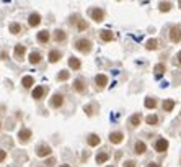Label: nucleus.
<instances>
[{"label": "nucleus", "instance_id": "nucleus-1", "mask_svg": "<svg viewBox=\"0 0 181 167\" xmlns=\"http://www.w3.org/2000/svg\"><path fill=\"white\" fill-rule=\"evenodd\" d=\"M75 49H77V51H80L82 54H88L90 51L93 49V44H91V41H90V39L82 38V39H77V43H75Z\"/></svg>", "mask_w": 181, "mask_h": 167}, {"label": "nucleus", "instance_id": "nucleus-2", "mask_svg": "<svg viewBox=\"0 0 181 167\" xmlns=\"http://www.w3.org/2000/svg\"><path fill=\"white\" fill-rule=\"evenodd\" d=\"M31 136H33L31 129H28V128H23V129H20V131H18V141H20L21 144H26L28 141L31 139Z\"/></svg>", "mask_w": 181, "mask_h": 167}, {"label": "nucleus", "instance_id": "nucleus-3", "mask_svg": "<svg viewBox=\"0 0 181 167\" xmlns=\"http://www.w3.org/2000/svg\"><path fill=\"white\" fill-rule=\"evenodd\" d=\"M90 17L96 21V23H100V21L105 20V10L103 8H98V7H95V8L90 10Z\"/></svg>", "mask_w": 181, "mask_h": 167}, {"label": "nucleus", "instance_id": "nucleus-4", "mask_svg": "<svg viewBox=\"0 0 181 167\" xmlns=\"http://www.w3.org/2000/svg\"><path fill=\"white\" fill-rule=\"evenodd\" d=\"M170 39H171V43H179L181 41V28L178 25L171 26V30H170Z\"/></svg>", "mask_w": 181, "mask_h": 167}, {"label": "nucleus", "instance_id": "nucleus-5", "mask_svg": "<svg viewBox=\"0 0 181 167\" xmlns=\"http://www.w3.org/2000/svg\"><path fill=\"white\" fill-rule=\"evenodd\" d=\"M51 107L52 108H61L62 107V103H64V95L62 93H54L52 97H51Z\"/></svg>", "mask_w": 181, "mask_h": 167}, {"label": "nucleus", "instance_id": "nucleus-6", "mask_svg": "<svg viewBox=\"0 0 181 167\" xmlns=\"http://www.w3.org/2000/svg\"><path fill=\"white\" fill-rule=\"evenodd\" d=\"M25 54H26V48L23 44H17L15 46V59L21 62L25 59Z\"/></svg>", "mask_w": 181, "mask_h": 167}, {"label": "nucleus", "instance_id": "nucleus-7", "mask_svg": "<svg viewBox=\"0 0 181 167\" xmlns=\"http://www.w3.org/2000/svg\"><path fill=\"white\" fill-rule=\"evenodd\" d=\"M74 90L78 92V93H83L86 90V84H85L83 79H80V77L75 79V81H74Z\"/></svg>", "mask_w": 181, "mask_h": 167}, {"label": "nucleus", "instance_id": "nucleus-8", "mask_svg": "<svg viewBox=\"0 0 181 167\" xmlns=\"http://www.w3.org/2000/svg\"><path fill=\"white\" fill-rule=\"evenodd\" d=\"M166 149H168V141H166L165 138H160V139L155 143V151L157 152H165Z\"/></svg>", "mask_w": 181, "mask_h": 167}, {"label": "nucleus", "instance_id": "nucleus-9", "mask_svg": "<svg viewBox=\"0 0 181 167\" xmlns=\"http://www.w3.org/2000/svg\"><path fill=\"white\" fill-rule=\"evenodd\" d=\"M44 93H46V87H42V85H39V87H34V90H33V98L34 100H41L42 97H44Z\"/></svg>", "mask_w": 181, "mask_h": 167}, {"label": "nucleus", "instance_id": "nucleus-10", "mask_svg": "<svg viewBox=\"0 0 181 167\" xmlns=\"http://www.w3.org/2000/svg\"><path fill=\"white\" fill-rule=\"evenodd\" d=\"M95 84H96L98 89H105L106 84H108V77H106L105 74H98V76L95 77Z\"/></svg>", "mask_w": 181, "mask_h": 167}, {"label": "nucleus", "instance_id": "nucleus-11", "mask_svg": "<svg viewBox=\"0 0 181 167\" xmlns=\"http://www.w3.org/2000/svg\"><path fill=\"white\" fill-rule=\"evenodd\" d=\"M51 152H52V149H51L47 144H41V146L38 148V151H36V154H38L39 157H46V156H49Z\"/></svg>", "mask_w": 181, "mask_h": 167}, {"label": "nucleus", "instance_id": "nucleus-12", "mask_svg": "<svg viewBox=\"0 0 181 167\" xmlns=\"http://www.w3.org/2000/svg\"><path fill=\"white\" fill-rule=\"evenodd\" d=\"M122 139H124V134H122L121 131H114V133L110 134V141L113 144H119V143H122Z\"/></svg>", "mask_w": 181, "mask_h": 167}, {"label": "nucleus", "instance_id": "nucleus-13", "mask_svg": "<svg viewBox=\"0 0 181 167\" xmlns=\"http://www.w3.org/2000/svg\"><path fill=\"white\" fill-rule=\"evenodd\" d=\"M28 23H30V26H31V28L38 26V25L41 23V15H39V13H31L30 18H28Z\"/></svg>", "mask_w": 181, "mask_h": 167}, {"label": "nucleus", "instance_id": "nucleus-14", "mask_svg": "<svg viewBox=\"0 0 181 167\" xmlns=\"http://www.w3.org/2000/svg\"><path fill=\"white\" fill-rule=\"evenodd\" d=\"M61 57H62V54H61V51H57V49H52V51H51V53H49V62H57V61H59L61 59Z\"/></svg>", "mask_w": 181, "mask_h": 167}, {"label": "nucleus", "instance_id": "nucleus-15", "mask_svg": "<svg viewBox=\"0 0 181 167\" xmlns=\"http://www.w3.org/2000/svg\"><path fill=\"white\" fill-rule=\"evenodd\" d=\"M42 61V56L41 53H38V51H33V53L30 54V62L31 64H39Z\"/></svg>", "mask_w": 181, "mask_h": 167}, {"label": "nucleus", "instance_id": "nucleus-16", "mask_svg": "<svg viewBox=\"0 0 181 167\" xmlns=\"http://www.w3.org/2000/svg\"><path fill=\"white\" fill-rule=\"evenodd\" d=\"M69 66H70L72 69H74V70H78V69H80V66H82V62L78 61L77 57L72 56V57H69Z\"/></svg>", "mask_w": 181, "mask_h": 167}, {"label": "nucleus", "instance_id": "nucleus-17", "mask_svg": "<svg viewBox=\"0 0 181 167\" xmlns=\"http://www.w3.org/2000/svg\"><path fill=\"white\" fill-rule=\"evenodd\" d=\"M100 38L103 39V41H113L114 39V36H113V31H110V30H103L100 33Z\"/></svg>", "mask_w": 181, "mask_h": 167}, {"label": "nucleus", "instance_id": "nucleus-18", "mask_svg": "<svg viewBox=\"0 0 181 167\" xmlns=\"http://www.w3.org/2000/svg\"><path fill=\"white\" fill-rule=\"evenodd\" d=\"M49 38H51V34H49L47 30H42V31L38 33V41H39V43H47Z\"/></svg>", "mask_w": 181, "mask_h": 167}, {"label": "nucleus", "instance_id": "nucleus-19", "mask_svg": "<svg viewBox=\"0 0 181 167\" xmlns=\"http://www.w3.org/2000/svg\"><path fill=\"white\" fill-rule=\"evenodd\" d=\"M21 84H23L25 89H31V85L34 84V79L31 76H25L23 79H21Z\"/></svg>", "mask_w": 181, "mask_h": 167}, {"label": "nucleus", "instance_id": "nucleus-20", "mask_svg": "<svg viewBox=\"0 0 181 167\" xmlns=\"http://www.w3.org/2000/svg\"><path fill=\"white\" fill-rule=\"evenodd\" d=\"M140 120H142L140 113H134L132 117L129 118V123H131V126H139L140 125Z\"/></svg>", "mask_w": 181, "mask_h": 167}, {"label": "nucleus", "instance_id": "nucleus-21", "mask_svg": "<svg viewBox=\"0 0 181 167\" xmlns=\"http://www.w3.org/2000/svg\"><path fill=\"white\" fill-rule=\"evenodd\" d=\"M144 105H145V108H149V110H154V108L157 107V100L154 97H147L145 102H144Z\"/></svg>", "mask_w": 181, "mask_h": 167}, {"label": "nucleus", "instance_id": "nucleus-22", "mask_svg": "<svg viewBox=\"0 0 181 167\" xmlns=\"http://www.w3.org/2000/svg\"><path fill=\"white\" fill-rule=\"evenodd\" d=\"M66 38H67V34H66V31H64V30H56V31H54V39H56L57 43L64 41Z\"/></svg>", "mask_w": 181, "mask_h": 167}, {"label": "nucleus", "instance_id": "nucleus-23", "mask_svg": "<svg viewBox=\"0 0 181 167\" xmlns=\"http://www.w3.org/2000/svg\"><path fill=\"white\" fill-rule=\"evenodd\" d=\"M158 10L160 12H170L171 10V3L168 2V0H165V2H160V5H158Z\"/></svg>", "mask_w": 181, "mask_h": 167}, {"label": "nucleus", "instance_id": "nucleus-24", "mask_svg": "<svg viewBox=\"0 0 181 167\" xmlns=\"http://www.w3.org/2000/svg\"><path fill=\"white\" fill-rule=\"evenodd\" d=\"M145 149H147L145 143H142V141H137V143H135V152H137V154H144V152H145Z\"/></svg>", "mask_w": 181, "mask_h": 167}, {"label": "nucleus", "instance_id": "nucleus-25", "mask_svg": "<svg viewBox=\"0 0 181 167\" xmlns=\"http://www.w3.org/2000/svg\"><path fill=\"white\" fill-rule=\"evenodd\" d=\"M145 48H147L149 51H155V49L158 48V41H157V39H149V41L145 43Z\"/></svg>", "mask_w": 181, "mask_h": 167}, {"label": "nucleus", "instance_id": "nucleus-26", "mask_svg": "<svg viewBox=\"0 0 181 167\" xmlns=\"http://www.w3.org/2000/svg\"><path fill=\"white\" fill-rule=\"evenodd\" d=\"M173 108H175V102H173V100L168 98V100L163 102V110H165V112H171Z\"/></svg>", "mask_w": 181, "mask_h": 167}, {"label": "nucleus", "instance_id": "nucleus-27", "mask_svg": "<svg viewBox=\"0 0 181 167\" xmlns=\"http://www.w3.org/2000/svg\"><path fill=\"white\" fill-rule=\"evenodd\" d=\"M88 144H90V146H98V144H100V136L90 134L88 136Z\"/></svg>", "mask_w": 181, "mask_h": 167}, {"label": "nucleus", "instance_id": "nucleus-28", "mask_svg": "<svg viewBox=\"0 0 181 167\" xmlns=\"http://www.w3.org/2000/svg\"><path fill=\"white\" fill-rule=\"evenodd\" d=\"M8 30H10L13 34H18V33L21 31V25H20V23H10Z\"/></svg>", "mask_w": 181, "mask_h": 167}, {"label": "nucleus", "instance_id": "nucleus-29", "mask_svg": "<svg viewBox=\"0 0 181 167\" xmlns=\"http://www.w3.org/2000/svg\"><path fill=\"white\" fill-rule=\"evenodd\" d=\"M69 77H70V72L69 70H61L59 74H57L56 79H57V81H67Z\"/></svg>", "mask_w": 181, "mask_h": 167}, {"label": "nucleus", "instance_id": "nucleus-30", "mask_svg": "<svg viewBox=\"0 0 181 167\" xmlns=\"http://www.w3.org/2000/svg\"><path fill=\"white\" fill-rule=\"evenodd\" d=\"M145 123H147V125H157L158 117H157V115H149V117H145Z\"/></svg>", "mask_w": 181, "mask_h": 167}, {"label": "nucleus", "instance_id": "nucleus-31", "mask_svg": "<svg viewBox=\"0 0 181 167\" xmlns=\"http://www.w3.org/2000/svg\"><path fill=\"white\" fill-rule=\"evenodd\" d=\"M108 159H110V156L106 154V152H100V154L96 156V162L98 164H103V162H106Z\"/></svg>", "mask_w": 181, "mask_h": 167}, {"label": "nucleus", "instance_id": "nucleus-32", "mask_svg": "<svg viewBox=\"0 0 181 167\" xmlns=\"http://www.w3.org/2000/svg\"><path fill=\"white\" fill-rule=\"evenodd\" d=\"M165 70H166V69H165L163 64H157V66H155V76H157V77H162V74H163Z\"/></svg>", "mask_w": 181, "mask_h": 167}, {"label": "nucleus", "instance_id": "nucleus-33", "mask_svg": "<svg viewBox=\"0 0 181 167\" xmlns=\"http://www.w3.org/2000/svg\"><path fill=\"white\" fill-rule=\"evenodd\" d=\"M86 26H88V25H86V21H83L82 18L78 20V23H77V28H78V31H83V30H86Z\"/></svg>", "mask_w": 181, "mask_h": 167}, {"label": "nucleus", "instance_id": "nucleus-34", "mask_svg": "<svg viewBox=\"0 0 181 167\" xmlns=\"http://www.w3.org/2000/svg\"><path fill=\"white\" fill-rule=\"evenodd\" d=\"M5 159H7V152L3 149H0V162H3Z\"/></svg>", "mask_w": 181, "mask_h": 167}, {"label": "nucleus", "instance_id": "nucleus-35", "mask_svg": "<svg viewBox=\"0 0 181 167\" xmlns=\"http://www.w3.org/2000/svg\"><path fill=\"white\" fill-rule=\"evenodd\" d=\"M124 167H135V162L134 161H126L124 162Z\"/></svg>", "mask_w": 181, "mask_h": 167}, {"label": "nucleus", "instance_id": "nucleus-36", "mask_svg": "<svg viewBox=\"0 0 181 167\" xmlns=\"http://www.w3.org/2000/svg\"><path fill=\"white\" fill-rule=\"evenodd\" d=\"M52 164H54V159H49V161H46V165H47V167H51Z\"/></svg>", "mask_w": 181, "mask_h": 167}, {"label": "nucleus", "instance_id": "nucleus-37", "mask_svg": "<svg viewBox=\"0 0 181 167\" xmlns=\"http://www.w3.org/2000/svg\"><path fill=\"white\" fill-rule=\"evenodd\" d=\"M147 167H160V165L155 164V162H150V164H147Z\"/></svg>", "mask_w": 181, "mask_h": 167}, {"label": "nucleus", "instance_id": "nucleus-38", "mask_svg": "<svg viewBox=\"0 0 181 167\" xmlns=\"http://www.w3.org/2000/svg\"><path fill=\"white\" fill-rule=\"evenodd\" d=\"M0 56H2V59H7V53H5V51H2V53H0Z\"/></svg>", "mask_w": 181, "mask_h": 167}, {"label": "nucleus", "instance_id": "nucleus-39", "mask_svg": "<svg viewBox=\"0 0 181 167\" xmlns=\"http://www.w3.org/2000/svg\"><path fill=\"white\" fill-rule=\"evenodd\" d=\"M176 57H178V62H179V66H181V51L178 53V56H176Z\"/></svg>", "mask_w": 181, "mask_h": 167}, {"label": "nucleus", "instance_id": "nucleus-40", "mask_svg": "<svg viewBox=\"0 0 181 167\" xmlns=\"http://www.w3.org/2000/svg\"><path fill=\"white\" fill-rule=\"evenodd\" d=\"M178 7H179V8H181V0H178Z\"/></svg>", "mask_w": 181, "mask_h": 167}, {"label": "nucleus", "instance_id": "nucleus-41", "mask_svg": "<svg viewBox=\"0 0 181 167\" xmlns=\"http://www.w3.org/2000/svg\"><path fill=\"white\" fill-rule=\"evenodd\" d=\"M61 167H70V165H61Z\"/></svg>", "mask_w": 181, "mask_h": 167}, {"label": "nucleus", "instance_id": "nucleus-42", "mask_svg": "<svg viewBox=\"0 0 181 167\" xmlns=\"http://www.w3.org/2000/svg\"><path fill=\"white\" fill-rule=\"evenodd\" d=\"M0 128H2V125H0Z\"/></svg>", "mask_w": 181, "mask_h": 167}]
</instances>
